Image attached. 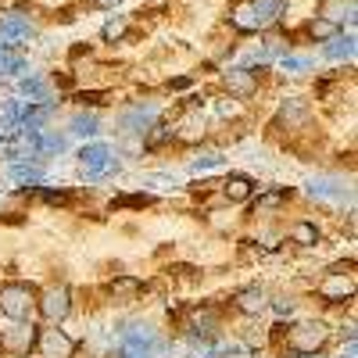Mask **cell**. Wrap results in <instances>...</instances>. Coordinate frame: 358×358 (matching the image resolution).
Returning a JSON list of instances; mask_svg holds the SVG:
<instances>
[{
    "mask_svg": "<svg viewBox=\"0 0 358 358\" xmlns=\"http://www.w3.org/2000/svg\"><path fill=\"white\" fill-rule=\"evenodd\" d=\"M40 312H43V319L47 322H62L69 312H72V294L65 290V287H54V290H47L43 297H40Z\"/></svg>",
    "mask_w": 358,
    "mask_h": 358,
    "instance_id": "4",
    "label": "cell"
},
{
    "mask_svg": "<svg viewBox=\"0 0 358 358\" xmlns=\"http://www.w3.org/2000/svg\"><path fill=\"white\" fill-rule=\"evenodd\" d=\"M334 276H337L334 283L322 287V297H351V290H355L351 280H344V273H334Z\"/></svg>",
    "mask_w": 358,
    "mask_h": 358,
    "instance_id": "10",
    "label": "cell"
},
{
    "mask_svg": "<svg viewBox=\"0 0 358 358\" xmlns=\"http://www.w3.org/2000/svg\"><path fill=\"white\" fill-rule=\"evenodd\" d=\"M251 194H255V183H251L248 176H241V172L229 176L226 183H222V197L229 204H244V201H251Z\"/></svg>",
    "mask_w": 358,
    "mask_h": 358,
    "instance_id": "6",
    "label": "cell"
},
{
    "mask_svg": "<svg viewBox=\"0 0 358 358\" xmlns=\"http://www.w3.org/2000/svg\"><path fill=\"white\" fill-rule=\"evenodd\" d=\"M33 341H36V355H40V358H72V355H76V341H72L65 330H57V326H50V330H40Z\"/></svg>",
    "mask_w": 358,
    "mask_h": 358,
    "instance_id": "3",
    "label": "cell"
},
{
    "mask_svg": "<svg viewBox=\"0 0 358 358\" xmlns=\"http://www.w3.org/2000/svg\"><path fill=\"white\" fill-rule=\"evenodd\" d=\"M36 308V290L25 283H4L0 287V312L8 319H25Z\"/></svg>",
    "mask_w": 358,
    "mask_h": 358,
    "instance_id": "1",
    "label": "cell"
},
{
    "mask_svg": "<svg viewBox=\"0 0 358 358\" xmlns=\"http://www.w3.org/2000/svg\"><path fill=\"white\" fill-rule=\"evenodd\" d=\"M326 337H330V330H326V322H297L294 330L287 334V344H290V351L294 355H315L322 344H326Z\"/></svg>",
    "mask_w": 358,
    "mask_h": 358,
    "instance_id": "2",
    "label": "cell"
},
{
    "mask_svg": "<svg viewBox=\"0 0 358 358\" xmlns=\"http://www.w3.org/2000/svg\"><path fill=\"white\" fill-rule=\"evenodd\" d=\"M90 4H94V8H115L118 0H90Z\"/></svg>",
    "mask_w": 358,
    "mask_h": 358,
    "instance_id": "12",
    "label": "cell"
},
{
    "mask_svg": "<svg viewBox=\"0 0 358 358\" xmlns=\"http://www.w3.org/2000/svg\"><path fill=\"white\" fill-rule=\"evenodd\" d=\"M290 241H294L297 248H312V244L319 241V229H315V222H297V226L290 229Z\"/></svg>",
    "mask_w": 358,
    "mask_h": 358,
    "instance_id": "9",
    "label": "cell"
},
{
    "mask_svg": "<svg viewBox=\"0 0 358 358\" xmlns=\"http://www.w3.org/2000/svg\"><path fill=\"white\" fill-rule=\"evenodd\" d=\"M265 305H268V294L262 287H248V290H241V294L233 297V308L241 312V315H262Z\"/></svg>",
    "mask_w": 358,
    "mask_h": 358,
    "instance_id": "5",
    "label": "cell"
},
{
    "mask_svg": "<svg viewBox=\"0 0 358 358\" xmlns=\"http://www.w3.org/2000/svg\"><path fill=\"white\" fill-rule=\"evenodd\" d=\"M226 90L236 97H251L255 90H258V79L248 72V69H229L226 72Z\"/></svg>",
    "mask_w": 358,
    "mask_h": 358,
    "instance_id": "7",
    "label": "cell"
},
{
    "mask_svg": "<svg viewBox=\"0 0 358 358\" xmlns=\"http://www.w3.org/2000/svg\"><path fill=\"white\" fill-rule=\"evenodd\" d=\"M337 33H341V25L334 18H312L308 22V36L312 40H334Z\"/></svg>",
    "mask_w": 358,
    "mask_h": 358,
    "instance_id": "8",
    "label": "cell"
},
{
    "mask_svg": "<svg viewBox=\"0 0 358 358\" xmlns=\"http://www.w3.org/2000/svg\"><path fill=\"white\" fill-rule=\"evenodd\" d=\"M126 36V18H115L104 25V40H122Z\"/></svg>",
    "mask_w": 358,
    "mask_h": 358,
    "instance_id": "11",
    "label": "cell"
}]
</instances>
